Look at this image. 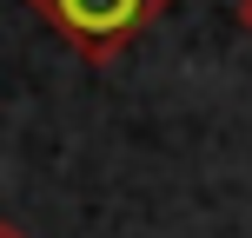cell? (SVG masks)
I'll use <instances>...</instances> for the list:
<instances>
[{"instance_id":"obj_1","label":"cell","mask_w":252,"mask_h":238,"mask_svg":"<svg viewBox=\"0 0 252 238\" xmlns=\"http://www.w3.org/2000/svg\"><path fill=\"white\" fill-rule=\"evenodd\" d=\"M87 66H113L173 0H27Z\"/></svg>"},{"instance_id":"obj_2","label":"cell","mask_w":252,"mask_h":238,"mask_svg":"<svg viewBox=\"0 0 252 238\" xmlns=\"http://www.w3.org/2000/svg\"><path fill=\"white\" fill-rule=\"evenodd\" d=\"M239 26H246V40H252V0H239Z\"/></svg>"},{"instance_id":"obj_3","label":"cell","mask_w":252,"mask_h":238,"mask_svg":"<svg viewBox=\"0 0 252 238\" xmlns=\"http://www.w3.org/2000/svg\"><path fill=\"white\" fill-rule=\"evenodd\" d=\"M0 238H27V232H20V225H13V218H0Z\"/></svg>"}]
</instances>
